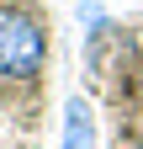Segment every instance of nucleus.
I'll list each match as a JSON object with an SVG mask.
<instances>
[{"label":"nucleus","mask_w":143,"mask_h":149,"mask_svg":"<svg viewBox=\"0 0 143 149\" xmlns=\"http://www.w3.org/2000/svg\"><path fill=\"white\" fill-rule=\"evenodd\" d=\"M43 64H48V27L27 6H0V74L37 80Z\"/></svg>","instance_id":"obj_1"},{"label":"nucleus","mask_w":143,"mask_h":149,"mask_svg":"<svg viewBox=\"0 0 143 149\" xmlns=\"http://www.w3.org/2000/svg\"><path fill=\"white\" fill-rule=\"evenodd\" d=\"M58 149H101V144H96V112L85 107V96H69V101H64Z\"/></svg>","instance_id":"obj_2"}]
</instances>
